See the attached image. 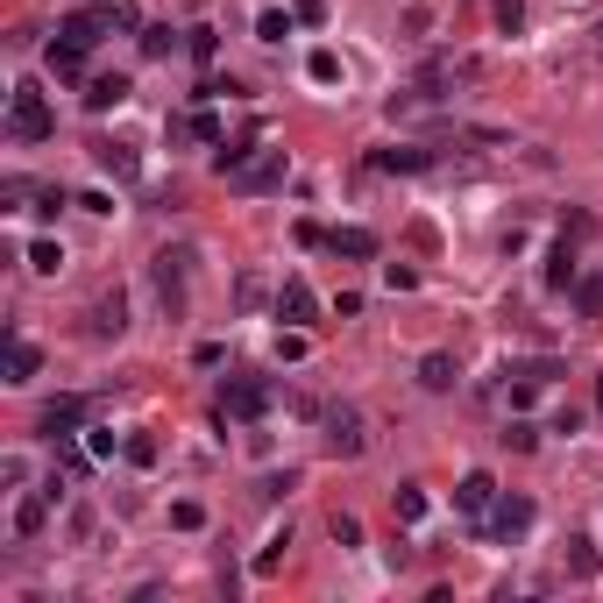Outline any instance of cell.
I'll return each instance as SVG.
<instances>
[{
    "mask_svg": "<svg viewBox=\"0 0 603 603\" xmlns=\"http://www.w3.org/2000/svg\"><path fill=\"white\" fill-rule=\"evenodd\" d=\"M8 135H15V142H43V135H57V114H50V100H43L36 79L15 86V100H8Z\"/></svg>",
    "mask_w": 603,
    "mask_h": 603,
    "instance_id": "1",
    "label": "cell"
},
{
    "mask_svg": "<svg viewBox=\"0 0 603 603\" xmlns=\"http://www.w3.org/2000/svg\"><path fill=\"white\" fill-rule=\"evenodd\" d=\"M270 412V376H228L220 384V419H263Z\"/></svg>",
    "mask_w": 603,
    "mask_h": 603,
    "instance_id": "2",
    "label": "cell"
},
{
    "mask_svg": "<svg viewBox=\"0 0 603 603\" xmlns=\"http://www.w3.org/2000/svg\"><path fill=\"white\" fill-rule=\"evenodd\" d=\"M284 178H291V157H284V149H256L242 171H228V185H235V192H277Z\"/></svg>",
    "mask_w": 603,
    "mask_h": 603,
    "instance_id": "3",
    "label": "cell"
},
{
    "mask_svg": "<svg viewBox=\"0 0 603 603\" xmlns=\"http://www.w3.org/2000/svg\"><path fill=\"white\" fill-rule=\"evenodd\" d=\"M121 29V8H71L64 22H57V36L64 43H79V50H93L100 36H114Z\"/></svg>",
    "mask_w": 603,
    "mask_h": 603,
    "instance_id": "4",
    "label": "cell"
},
{
    "mask_svg": "<svg viewBox=\"0 0 603 603\" xmlns=\"http://www.w3.org/2000/svg\"><path fill=\"white\" fill-rule=\"evenodd\" d=\"M362 447H369L362 412H348V405H341V412H327V455H334V462H355Z\"/></svg>",
    "mask_w": 603,
    "mask_h": 603,
    "instance_id": "5",
    "label": "cell"
},
{
    "mask_svg": "<svg viewBox=\"0 0 603 603\" xmlns=\"http://www.w3.org/2000/svg\"><path fill=\"white\" fill-rule=\"evenodd\" d=\"M185 263H192V256L164 249V256H157V270H149V277H157V298H164V313H171V320H185Z\"/></svg>",
    "mask_w": 603,
    "mask_h": 603,
    "instance_id": "6",
    "label": "cell"
},
{
    "mask_svg": "<svg viewBox=\"0 0 603 603\" xmlns=\"http://www.w3.org/2000/svg\"><path fill=\"white\" fill-rule=\"evenodd\" d=\"M277 320H291V327L320 320V298H313V284H306V277H284V284H277Z\"/></svg>",
    "mask_w": 603,
    "mask_h": 603,
    "instance_id": "7",
    "label": "cell"
},
{
    "mask_svg": "<svg viewBox=\"0 0 603 603\" xmlns=\"http://www.w3.org/2000/svg\"><path fill=\"white\" fill-rule=\"evenodd\" d=\"M93 157H100V171H107V178H121V185H135V171H142L135 142H114V135H100V142H93Z\"/></svg>",
    "mask_w": 603,
    "mask_h": 603,
    "instance_id": "8",
    "label": "cell"
},
{
    "mask_svg": "<svg viewBox=\"0 0 603 603\" xmlns=\"http://www.w3.org/2000/svg\"><path fill=\"white\" fill-rule=\"evenodd\" d=\"M79 426H86V398H50V405H43V433H50V440H71Z\"/></svg>",
    "mask_w": 603,
    "mask_h": 603,
    "instance_id": "9",
    "label": "cell"
},
{
    "mask_svg": "<svg viewBox=\"0 0 603 603\" xmlns=\"http://www.w3.org/2000/svg\"><path fill=\"white\" fill-rule=\"evenodd\" d=\"M121 327H128V298L121 291L93 298V341H121Z\"/></svg>",
    "mask_w": 603,
    "mask_h": 603,
    "instance_id": "10",
    "label": "cell"
},
{
    "mask_svg": "<svg viewBox=\"0 0 603 603\" xmlns=\"http://www.w3.org/2000/svg\"><path fill=\"white\" fill-rule=\"evenodd\" d=\"M525 525H533V504H525V497H504V504H490V533H497V540H518Z\"/></svg>",
    "mask_w": 603,
    "mask_h": 603,
    "instance_id": "11",
    "label": "cell"
},
{
    "mask_svg": "<svg viewBox=\"0 0 603 603\" xmlns=\"http://www.w3.org/2000/svg\"><path fill=\"white\" fill-rule=\"evenodd\" d=\"M0 362H8V384H29V376L43 369V355H36L29 334H8V355H0Z\"/></svg>",
    "mask_w": 603,
    "mask_h": 603,
    "instance_id": "12",
    "label": "cell"
},
{
    "mask_svg": "<svg viewBox=\"0 0 603 603\" xmlns=\"http://www.w3.org/2000/svg\"><path fill=\"white\" fill-rule=\"evenodd\" d=\"M327 249L348 256V263H369V256H376V235H369V228H327Z\"/></svg>",
    "mask_w": 603,
    "mask_h": 603,
    "instance_id": "13",
    "label": "cell"
},
{
    "mask_svg": "<svg viewBox=\"0 0 603 603\" xmlns=\"http://www.w3.org/2000/svg\"><path fill=\"white\" fill-rule=\"evenodd\" d=\"M490 504H497V483H490L483 469H476V476H462V490H455V511H469V518H483Z\"/></svg>",
    "mask_w": 603,
    "mask_h": 603,
    "instance_id": "14",
    "label": "cell"
},
{
    "mask_svg": "<svg viewBox=\"0 0 603 603\" xmlns=\"http://www.w3.org/2000/svg\"><path fill=\"white\" fill-rule=\"evenodd\" d=\"M128 93H135V86L121 79V71H107V79H93V86H86V107H93V114H114Z\"/></svg>",
    "mask_w": 603,
    "mask_h": 603,
    "instance_id": "15",
    "label": "cell"
},
{
    "mask_svg": "<svg viewBox=\"0 0 603 603\" xmlns=\"http://www.w3.org/2000/svg\"><path fill=\"white\" fill-rule=\"evenodd\" d=\"M50 504H57L50 490H36V497H22V504H15V533H22V540H36V533H43V518H50Z\"/></svg>",
    "mask_w": 603,
    "mask_h": 603,
    "instance_id": "16",
    "label": "cell"
},
{
    "mask_svg": "<svg viewBox=\"0 0 603 603\" xmlns=\"http://www.w3.org/2000/svg\"><path fill=\"white\" fill-rule=\"evenodd\" d=\"M43 64H50V79H79V71H86V50H79V43H64V36H57V43L43 50Z\"/></svg>",
    "mask_w": 603,
    "mask_h": 603,
    "instance_id": "17",
    "label": "cell"
},
{
    "mask_svg": "<svg viewBox=\"0 0 603 603\" xmlns=\"http://www.w3.org/2000/svg\"><path fill=\"white\" fill-rule=\"evenodd\" d=\"M455 376H462V369H455V355H440V348L419 362V384H426V391H455Z\"/></svg>",
    "mask_w": 603,
    "mask_h": 603,
    "instance_id": "18",
    "label": "cell"
},
{
    "mask_svg": "<svg viewBox=\"0 0 603 603\" xmlns=\"http://www.w3.org/2000/svg\"><path fill=\"white\" fill-rule=\"evenodd\" d=\"M369 164H376V171H426V164H433V149H376Z\"/></svg>",
    "mask_w": 603,
    "mask_h": 603,
    "instance_id": "19",
    "label": "cell"
},
{
    "mask_svg": "<svg viewBox=\"0 0 603 603\" xmlns=\"http://www.w3.org/2000/svg\"><path fill=\"white\" fill-rule=\"evenodd\" d=\"M575 313H582V320H603V270L575 277Z\"/></svg>",
    "mask_w": 603,
    "mask_h": 603,
    "instance_id": "20",
    "label": "cell"
},
{
    "mask_svg": "<svg viewBox=\"0 0 603 603\" xmlns=\"http://www.w3.org/2000/svg\"><path fill=\"white\" fill-rule=\"evenodd\" d=\"M547 291H575V249H568V242L547 256Z\"/></svg>",
    "mask_w": 603,
    "mask_h": 603,
    "instance_id": "21",
    "label": "cell"
},
{
    "mask_svg": "<svg viewBox=\"0 0 603 603\" xmlns=\"http://www.w3.org/2000/svg\"><path fill=\"white\" fill-rule=\"evenodd\" d=\"M291 22H298L291 8H263V15H256V36H263V43H284V36H291Z\"/></svg>",
    "mask_w": 603,
    "mask_h": 603,
    "instance_id": "22",
    "label": "cell"
},
{
    "mask_svg": "<svg viewBox=\"0 0 603 603\" xmlns=\"http://www.w3.org/2000/svg\"><path fill=\"white\" fill-rule=\"evenodd\" d=\"M29 270H36V277H57V270H64V249H57V242H29Z\"/></svg>",
    "mask_w": 603,
    "mask_h": 603,
    "instance_id": "23",
    "label": "cell"
},
{
    "mask_svg": "<svg viewBox=\"0 0 603 603\" xmlns=\"http://www.w3.org/2000/svg\"><path fill=\"white\" fill-rule=\"evenodd\" d=\"M391 504H398V525H419V518H426V490H419V483H405Z\"/></svg>",
    "mask_w": 603,
    "mask_h": 603,
    "instance_id": "24",
    "label": "cell"
},
{
    "mask_svg": "<svg viewBox=\"0 0 603 603\" xmlns=\"http://www.w3.org/2000/svg\"><path fill=\"white\" fill-rule=\"evenodd\" d=\"M327 533H334L341 547H362V518H355V511H334V518H327Z\"/></svg>",
    "mask_w": 603,
    "mask_h": 603,
    "instance_id": "25",
    "label": "cell"
},
{
    "mask_svg": "<svg viewBox=\"0 0 603 603\" xmlns=\"http://www.w3.org/2000/svg\"><path fill=\"white\" fill-rule=\"evenodd\" d=\"M504 447H518V455H533V447H540V426H525V419H511V426H504Z\"/></svg>",
    "mask_w": 603,
    "mask_h": 603,
    "instance_id": "26",
    "label": "cell"
},
{
    "mask_svg": "<svg viewBox=\"0 0 603 603\" xmlns=\"http://www.w3.org/2000/svg\"><path fill=\"white\" fill-rule=\"evenodd\" d=\"M306 71H313L320 86H334V79H341V57H334V50H313V57H306Z\"/></svg>",
    "mask_w": 603,
    "mask_h": 603,
    "instance_id": "27",
    "label": "cell"
},
{
    "mask_svg": "<svg viewBox=\"0 0 603 603\" xmlns=\"http://www.w3.org/2000/svg\"><path fill=\"white\" fill-rule=\"evenodd\" d=\"M121 455L149 469V462H157V440H149V433H128V440H121Z\"/></svg>",
    "mask_w": 603,
    "mask_h": 603,
    "instance_id": "28",
    "label": "cell"
},
{
    "mask_svg": "<svg viewBox=\"0 0 603 603\" xmlns=\"http://www.w3.org/2000/svg\"><path fill=\"white\" fill-rule=\"evenodd\" d=\"M171 50H178L171 29H142V57H171Z\"/></svg>",
    "mask_w": 603,
    "mask_h": 603,
    "instance_id": "29",
    "label": "cell"
},
{
    "mask_svg": "<svg viewBox=\"0 0 603 603\" xmlns=\"http://www.w3.org/2000/svg\"><path fill=\"white\" fill-rule=\"evenodd\" d=\"M171 525H178V533H199V525H206V511L185 497V504H171Z\"/></svg>",
    "mask_w": 603,
    "mask_h": 603,
    "instance_id": "30",
    "label": "cell"
},
{
    "mask_svg": "<svg viewBox=\"0 0 603 603\" xmlns=\"http://www.w3.org/2000/svg\"><path fill=\"white\" fill-rule=\"evenodd\" d=\"M384 284H391V291H419V270H412V263H384Z\"/></svg>",
    "mask_w": 603,
    "mask_h": 603,
    "instance_id": "31",
    "label": "cell"
},
{
    "mask_svg": "<svg viewBox=\"0 0 603 603\" xmlns=\"http://www.w3.org/2000/svg\"><path fill=\"white\" fill-rule=\"evenodd\" d=\"M568 568H575V575H596V547H589V540H568Z\"/></svg>",
    "mask_w": 603,
    "mask_h": 603,
    "instance_id": "32",
    "label": "cell"
},
{
    "mask_svg": "<svg viewBox=\"0 0 603 603\" xmlns=\"http://www.w3.org/2000/svg\"><path fill=\"white\" fill-rule=\"evenodd\" d=\"M490 15H497V29H518L525 22V0H490Z\"/></svg>",
    "mask_w": 603,
    "mask_h": 603,
    "instance_id": "33",
    "label": "cell"
},
{
    "mask_svg": "<svg viewBox=\"0 0 603 603\" xmlns=\"http://www.w3.org/2000/svg\"><path fill=\"white\" fill-rule=\"evenodd\" d=\"M86 447H93V462H107V455H114V447H121V440H114L107 426H86Z\"/></svg>",
    "mask_w": 603,
    "mask_h": 603,
    "instance_id": "34",
    "label": "cell"
},
{
    "mask_svg": "<svg viewBox=\"0 0 603 603\" xmlns=\"http://www.w3.org/2000/svg\"><path fill=\"white\" fill-rule=\"evenodd\" d=\"M185 36H192V43H185V50H192V57H199V64H213V50H220V43H213V29H185Z\"/></svg>",
    "mask_w": 603,
    "mask_h": 603,
    "instance_id": "35",
    "label": "cell"
},
{
    "mask_svg": "<svg viewBox=\"0 0 603 603\" xmlns=\"http://www.w3.org/2000/svg\"><path fill=\"white\" fill-rule=\"evenodd\" d=\"M284 547H291V533H277V540H270V547H263V554H256V575H270V568H277V561H284Z\"/></svg>",
    "mask_w": 603,
    "mask_h": 603,
    "instance_id": "36",
    "label": "cell"
},
{
    "mask_svg": "<svg viewBox=\"0 0 603 603\" xmlns=\"http://www.w3.org/2000/svg\"><path fill=\"white\" fill-rule=\"evenodd\" d=\"M291 15H298V22H306V29H320V22H327V0H298V8H291Z\"/></svg>",
    "mask_w": 603,
    "mask_h": 603,
    "instance_id": "37",
    "label": "cell"
},
{
    "mask_svg": "<svg viewBox=\"0 0 603 603\" xmlns=\"http://www.w3.org/2000/svg\"><path fill=\"white\" fill-rule=\"evenodd\" d=\"M277 355H284V362H298V355H306V334H298V327H291V334H277Z\"/></svg>",
    "mask_w": 603,
    "mask_h": 603,
    "instance_id": "38",
    "label": "cell"
},
{
    "mask_svg": "<svg viewBox=\"0 0 603 603\" xmlns=\"http://www.w3.org/2000/svg\"><path fill=\"white\" fill-rule=\"evenodd\" d=\"M596 405H603V376H596Z\"/></svg>",
    "mask_w": 603,
    "mask_h": 603,
    "instance_id": "39",
    "label": "cell"
}]
</instances>
